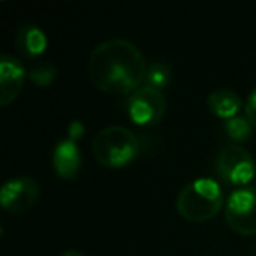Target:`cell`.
Returning a JSON list of instances; mask_svg holds the SVG:
<instances>
[{
	"mask_svg": "<svg viewBox=\"0 0 256 256\" xmlns=\"http://www.w3.org/2000/svg\"><path fill=\"white\" fill-rule=\"evenodd\" d=\"M148 64L144 53L132 40H102L93 48L88 74L95 88L110 95H126L139 90L146 81Z\"/></svg>",
	"mask_w": 256,
	"mask_h": 256,
	"instance_id": "cell-1",
	"label": "cell"
},
{
	"mask_svg": "<svg viewBox=\"0 0 256 256\" xmlns=\"http://www.w3.org/2000/svg\"><path fill=\"white\" fill-rule=\"evenodd\" d=\"M92 153L102 167L121 168L130 165L140 153V139L121 124L102 128L92 142Z\"/></svg>",
	"mask_w": 256,
	"mask_h": 256,
	"instance_id": "cell-2",
	"label": "cell"
},
{
	"mask_svg": "<svg viewBox=\"0 0 256 256\" xmlns=\"http://www.w3.org/2000/svg\"><path fill=\"white\" fill-rule=\"evenodd\" d=\"M224 204L223 190L212 178H196L181 188L176 200L178 212L192 223H204L214 218Z\"/></svg>",
	"mask_w": 256,
	"mask_h": 256,
	"instance_id": "cell-3",
	"label": "cell"
},
{
	"mask_svg": "<svg viewBox=\"0 0 256 256\" xmlns=\"http://www.w3.org/2000/svg\"><path fill=\"white\" fill-rule=\"evenodd\" d=\"M216 172L228 184L248 186L252 178H256V167L252 154L242 144H226L221 148L216 156Z\"/></svg>",
	"mask_w": 256,
	"mask_h": 256,
	"instance_id": "cell-4",
	"label": "cell"
},
{
	"mask_svg": "<svg viewBox=\"0 0 256 256\" xmlns=\"http://www.w3.org/2000/svg\"><path fill=\"white\" fill-rule=\"evenodd\" d=\"M228 226L240 235H256V186H244L228 196L224 206Z\"/></svg>",
	"mask_w": 256,
	"mask_h": 256,
	"instance_id": "cell-5",
	"label": "cell"
},
{
	"mask_svg": "<svg viewBox=\"0 0 256 256\" xmlns=\"http://www.w3.org/2000/svg\"><path fill=\"white\" fill-rule=\"evenodd\" d=\"M126 112L136 124H154L167 112V98L164 92L142 84L130 95Z\"/></svg>",
	"mask_w": 256,
	"mask_h": 256,
	"instance_id": "cell-6",
	"label": "cell"
},
{
	"mask_svg": "<svg viewBox=\"0 0 256 256\" xmlns=\"http://www.w3.org/2000/svg\"><path fill=\"white\" fill-rule=\"evenodd\" d=\"M40 196V186L37 179L28 176L11 178L2 184L0 204L8 212L22 214L30 210Z\"/></svg>",
	"mask_w": 256,
	"mask_h": 256,
	"instance_id": "cell-7",
	"label": "cell"
},
{
	"mask_svg": "<svg viewBox=\"0 0 256 256\" xmlns=\"http://www.w3.org/2000/svg\"><path fill=\"white\" fill-rule=\"evenodd\" d=\"M26 70L23 64L12 54L4 53L0 58V106L12 104L25 86Z\"/></svg>",
	"mask_w": 256,
	"mask_h": 256,
	"instance_id": "cell-8",
	"label": "cell"
},
{
	"mask_svg": "<svg viewBox=\"0 0 256 256\" xmlns=\"http://www.w3.org/2000/svg\"><path fill=\"white\" fill-rule=\"evenodd\" d=\"M51 164H53L54 172L62 179L72 181V179L78 178L79 170H81V151L78 148V142L70 140L68 137L62 139L53 148Z\"/></svg>",
	"mask_w": 256,
	"mask_h": 256,
	"instance_id": "cell-9",
	"label": "cell"
},
{
	"mask_svg": "<svg viewBox=\"0 0 256 256\" xmlns=\"http://www.w3.org/2000/svg\"><path fill=\"white\" fill-rule=\"evenodd\" d=\"M16 48L25 58H37L46 51L48 37L37 25L25 23L16 34Z\"/></svg>",
	"mask_w": 256,
	"mask_h": 256,
	"instance_id": "cell-10",
	"label": "cell"
},
{
	"mask_svg": "<svg viewBox=\"0 0 256 256\" xmlns=\"http://www.w3.org/2000/svg\"><path fill=\"white\" fill-rule=\"evenodd\" d=\"M207 107L214 116L221 118V120H230V118L238 116V110L242 107V100L234 90L228 88H218L210 92L207 96Z\"/></svg>",
	"mask_w": 256,
	"mask_h": 256,
	"instance_id": "cell-11",
	"label": "cell"
},
{
	"mask_svg": "<svg viewBox=\"0 0 256 256\" xmlns=\"http://www.w3.org/2000/svg\"><path fill=\"white\" fill-rule=\"evenodd\" d=\"M170 79H172V70L167 64H164V62H151V64H148V72H146V81H144V84L164 92V90L170 84Z\"/></svg>",
	"mask_w": 256,
	"mask_h": 256,
	"instance_id": "cell-12",
	"label": "cell"
},
{
	"mask_svg": "<svg viewBox=\"0 0 256 256\" xmlns=\"http://www.w3.org/2000/svg\"><path fill=\"white\" fill-rule=\"evenodd\" d=\"M224 134L234 140V144H240L251 137L252 124L246 116H235L224 121Z\"/></svg>",
	"mask_w": 256,
	"mask_h": 256,
	"instance_id": "cell-13",
	"label": "cell"
},
{
	"mask_svg": "<svg viewBox=\"0 0 256 256\" xmlns=\"http://www.w3.org/2000/svg\"><path fill=\"white\" fill-rule=\"evenodd\" d=\"M56 76H58V70L53 64L37 65V67H34L28 70L30 81H32L36 86H40V88H48L50 84H53V81L56 79Z\"/></svg>",
	"mask_w": 256,
	"mask_h": 256,
	"instance_id": "cell-14",
	"label": "cell"
},
{
	"mask_svg": "<svg viewBox=\"0 0 256 256\" xmlns=\"http://www.w3.org/2000/svg\"><path fill=\"white\" fill-rule=\"evenodd\" d=\"M244 112H246V118L249 120V123H251L252 128L256 130V88L249 93L248 100H246Z\"/></svg>",
	"mask_w": 256,
	"mask_h": 256,
	"instance_id": "cell-15",
	"label": "cell"
},
{
	"mask_svg": "<svg viewBox=\"0 0 256 256\" xmlns=\"http://www.w3.org/2000/svg\"><path fill=\"white\" fill-rule=\"evenodd\" d=\"M67 134H68V136H67L68 139L74 140V142H78V140L81 139L82 136H84V124H82V121H79V120L70 121Z\"/></svg>",
	"mask_w": 256,
	"mask_h": 256,
	"instance_id": "cell-16",
	"label": "cell"
},
{
	"mask_svg": "<svg viewBox=\"0 0 256 256\" xmlns=\"http://www.w3.org/2000/svg\"><path fill=\"white\" fill-rule=\"evenodd\" d=\"M60 256H84V254L79 252V251H76V249H67V251L60 252Z\"/></svg>",
	"mask_w": 256,
	"mask_h": 256,
	"instance_id": "cell-17",
	"label": "cell"
},
{
	"mask_svg": "<svg viewBox=\"0 0 256 256\" xmlns=\"http://www.w3.org/2000/svg\"><path fill=\"white\" fill-rule=\"evenodd\" d=\"M251 256H256V246H254V248L251 249Z\"/></svg>",
	"mask_w": 256,
	"mask_h": 256,
	"instance_id": "cell-18",
	"label": "cell"
}]
</instances>
